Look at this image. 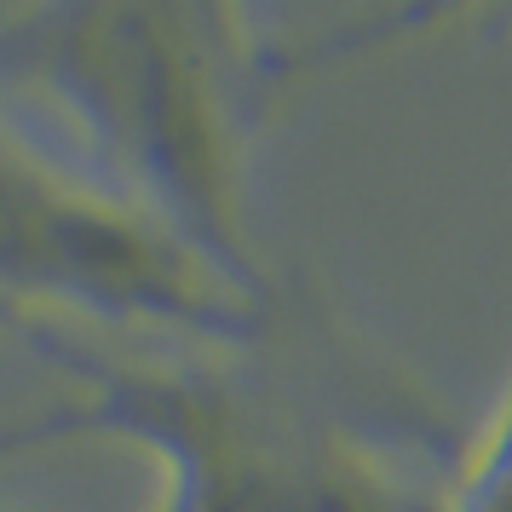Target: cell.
Segmentation results:
<instances>
[{
  "instance_id": "cell-3",
  "label": "cell",
  "mask_w": 512,
  "mask_h": 512,
  "mask_svg": "<svg viewBox=\"0 0 512 512\" xmlns=\"http://www.w3.org/2000/svg\"><path fill=\"white\" fill-rule=\"evenodd\" d=\"M0 317L156 328L185 346H254L277 300L213 271L144 213L0 133Z\"/></svg>"
},
{
  "instance_id": "cell-4",
  "label": "cell",
  "mask_w": 512,
  "mask_h": 512,
  "mask_svg": "<svg viewBox=\"0 0 512 512\" xmlns=\"http://www.w3.org/2000/svg\"><path fill=\"white\" fill-rule=\"evenodd\" d=\"M438 512H512V369L478 432L455 449Z\"/></svg>"
},
{
  "instance_id": "cell-1",
  "label": "cell",
  "mask_w": 512,
  "mask_h": 512,
  "mask_svg": "<svg viewBox=\"0 0 512 512\" xmlns=\"http://www.w3.org/2000/svg\"><path fill=\"white\" fill-rule=\"evenodd\" d=\"M254 346L121 357L58 346L75 392L6 449L121 443L150 478V512H438L455 426L392 380L288 369Z\"/></svg>"
},
{
  "instance_id": "cell-2",
  "label": "cell",
  "mask_w": 512,
  "mask_h": 512,
  "mask_svg": "<svg viewBox=\"0 0 512 512\" xmlns=\"http://www.w3.org/2000/svg\"><path fill=\"white\" fill-rule=\"evenodd\" d=\"M0 87L70 139V173L231 282L271 294L248 231L265 58L231 6L81 0L0 12Z\"/></svg>"
}]
</instances>
